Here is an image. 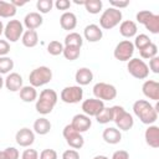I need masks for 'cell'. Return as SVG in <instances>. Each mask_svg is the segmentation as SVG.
Returning a JSON list of instances; mask_svg holds the SVG:
<instances>
[{
	"label": "cell",
	"mask_w": 159,
	"mask_h": 159,
	"mask_svg": "<svg viewBox=\"0 0 159 159\" xmlns=\"http://www.w3.org/2000/svg\"><path fill=\"white\" fill-rule=\"evenodd\" d=\"M83 45V37L78 32H70L65 37V46H76V47H82Z\"/></svg>",
	"instance_id": "obj_29"
},
{
	"label": "cell",
	"mask_w": 159,
	"mask_h": 159,
	"mask_svg": "<svg viewBox=\"0 0 159 159\" xmlns=\"http://www.w3.org/2000/svg\"><path fill=\"white\" fill-rule=\"evenodd\" d=\"M21 42L25 47H35L39 43V35L36 30H26L21 36Z\"/></svg>",
	"instance_id": "obj_25"
},
{
	"label": "cell",
	"mask_w": 159,
	"mask_h": 159,
	"mask_svg": "<svg viewBox=\"0 0 159 159\" xmlns=\"http://www.w3.org/2000/svg\"><path fill=\"white\" fill-rule=\"evenodd\" d=\"M96 120L99 124H107L113 120V108L112 107H104L101 113L96 116Z\"/></svg>",
	"instance_id": "obj_30"
},
{
	"label": "cell",
	"mask_w": 159,
	"mask_h": 159,
	"mask_svg": "<svg viewBox=\"0 0 159 159\" xmlns=\"http://www.w3.org/2000/svg\"><path fill=\"white\" fill-rule=\"evenodd\" d=\"M113 122L119 130H129L134 125L133 116L122 106H113Z\"/></svg>",
	"instance_id": "obj_3"
},
{
	"label": "cell",
	"mask_w": 159,
	"mask_h": 159,
	"mask_svg": "<svg viewBox=\"0 0 159 159\" xmlns=\"http://www.w3.org/2000/svg\"><path fill=\"white\" fill-rule=\"evenodd\" d=\"M36 7L40 14H47L52 10L53 7V1L52 0H39L36 2Z\"/></svg>",
	"instance_id": "obj_37"
},
{
	"label": "cell",
	"mask_w": 159,
	"mask_h": 159,
	"mask_svg": "<svg viewBox=\"0 0 159 159\" xmlns=\"http://www.w3.org/2000/svg\"><path fill=\"white\" fill-rule=\"evenodd\" d=\"M70 124H71L72 128H73L75 130H77L78 133H84V132H87V130L91 128V125H92V119H91V117H88V116L81 113V114L73 116V118H72V120H71Z\"/></svg>",
	"instance_id": "obj_14"
},
{
	"label": "cell",
	"mask_w": 159,
	"mask_h": 159,
	"mask_svg": "<svg viewBox=\"0 0 159 159\" xmlns=\"http://www.w3.org/2000/svg\"><path fill=\"white\" fill-rule=\"evenodd\" d=\"M83 36L88 42H98L103 37L102 29L96 24H89L83 30Z\"/></svg>",
	"instance_id": "obj_18"
},
{
	"label": "cell",
	"mask_w": 159,
	"mask_h": 159,
	"mask_svg": "<svg viewBox=\"0 0 159 159\" xmlns=\"http://www.w3.org/2000/svg\"><path fill=\"white\" fill-rule=\"evenodd\" d=\"M6 159H19V150L14 147H7L5 150H2Z\"/></svg>",
	"instance_id": "obj_39"
},
{
	"label": "cell",
	"mask_w": 159,
	"mask_h": 159,
	"mask_svg": "<svg viewBox=\"0 0 159 159\" xmlns=\"http://www.w3.org/2000/svg\"><path fill=\"white\" fill-rule=\"evenodd\" d=\"M144 139H145V143L149 147H152L154 149L159 148V127L155 125V124H150L145 129Z\"/></svg>",
	"instance_id": "obj_19"
},
{
	"label": "cell",
	"mask_w": 159,
	"mask_h": 159,
	"mask_svg": "<svg viewBox=\"0 0 159 159\" xmlns=\"http://www.w3.org/2000/svg\"><path fill=\"white\" fill-rule=\"evenodd\" d=\"M2 86H4V78H2L1 75H0V89L2 88Z\"/></svg>",
	"instance_id": "obj_50"
},
{
	"label": "cell",
	"mask_w": 159,
	"mask_h": 159,
	"mask_svg": "<svg viewBox=\"0 0 159 159\" xmlns=\"http://www.w3.org/2000/svg\"><path fill=\"white\" fill-rule=\"evenodd\" d=\"M57 99H58V96L55 89H51V88L42 89L40 96H37L35 108L42 116L50 114L53 111V108L57 103Z\"/></svg>",
	"instance_id": "obj_2"
},
{
	"label": "cell",
	"mask_w": 159,
	"mask_h": 159,
	"mask_svg": "<svg viewBox=\"0 0 159 159\" xmlns=\"http://www.w3.org/2000/svg\"><path fill=\"white\" fill-rule=\"evenodd\" d=\"M19 92H20V98L26 103H31L37 99V91L32 86H22V88Z\"/></svg>",
	"instance_id": "obj_27"
},
{
	"label": "cell",
	"mask_w": 159,
	"mask_h": 159,
	"mask_svg": "<svg viewBox=\"0 0 159 159\" xmlns=\"http://www.w3.org/2000/svg\"><path fill=\"white\" fill-rule=\"evenodd\" d=\"M4 24H2V21L0 20V36H1V34H4Z\"/></svg>",
	"instance_id": "obj_48"
},
{
	"label": "cell",
	"mask_w": 159,
	"mask_h": 159,
	"mask_svg": "<svg viewBox=\"0 0 159 159\" xmlns=\"http://www.w3.org/2000/svg\"><path fill=\"white\" fill-rule=\"evenodd\" d=\"M83 6L87 10V12L96 15V14H99V11L102 10L103 2L101 0H84Z\"/></svg>",
	"instance_id": "obj_31"
},
{
	"label": "cell",
	"mask_w": 159,
	"mask_h": 159,
	"mask_svg": "<svg viewBox=\"0 0 159 159\" xmlns=\"http://www.w3.org/2000/svg\"><path fill=\"white\" fill-rule=\"evenodd\" d=\"M60 25L63 30L71 31L77 26V17L71 11H65L60 17Z\"/></svg>",
	"instance_id": "obj_24"
},
{
	"label": "cell",
	"mask_w": 159,
	"mask_h": 159,
	"mask_svg": "<svg viewBox=\"0 0 159 159\" xmlns=\"http://www.w3.org/2000/svg\"><path fill=\"white\" fill-rule=\"evenodd\" d=\"M137 31H138V26L132 20H124L119 25V32L125 39H130V37L137 36Z\"/></svg>",
	"instance_id": "obj_22"
},
{
	"label": "cell",
	"mask_w": 159,
	"mask_h": 159,
	"mask_svg": "<svg viewBox=\"0 0 159 159\" xmlns=\"http://www.w3.org/2000/svg\"><path fill=\"white\" fill-rule=\"evenodd\" d=\"M135 19L139 24L144 25V27L149 32H152L154 35L159 34V15H157L149 10H142V11L137 12Z\"/></svg>",
	"instance_id": "obj_6"
},
{
	"label": "cell",
	"mask_w": 159,
	"mask_h": 159,
	"mask_svg": "<svg viewBox=\"0 0 159 159\" xmlns=\"http://www.w3.org/2000/svg\"><path fill=\"white\" fill-rule=\"evenodd\" d=\"M9 52H10V43L6 40L0 39V57L6 56Z\"/></svg>",
	"instance_id": "obj_44"
},
{
	"label": "cell",
	"mask_w": 159,
	"mask_h": 159,
	"mask_svg": "<svg viewBox=\"0 0 159 159\" xmlns=\"http://www.w3.org/2000/svg\"><path fill=\"white\" fill-rule=\"evenodd\" d=\"M134 53V45L130 40H123L117 43L113 51V56L116 60L122 61V62H128Z\"/></svg>",
	"instance_id": "obj_9"
},
{
	"label": "cell",
	"mask_w": 159,
	"mask_h": 159,
	"mask_svg": "<svg viewBox=\"0 0 159 159\" xmlns=\"http://www.w3.org/2000/svg\"><path fill=\"white\" fill-rule=\"evenodd\" d=\"M93 94H94V98H97L102 102L113 101L117 97V89L111 83L98 82L93 86Z\"/></svg>",
	"instance_id": "obj_7"
},
{
	"label": "cell",
	"mask_w": 159,
	"mask_h": 159,
	"mask_svg": "<svg viewBox=\"0 0 159 159\" xmlns=\"http://www.w3.org/2000/svg\"><path fill=\"white\" fill-rule=\"evenodd\" d=\"M53 5L58 10H68L70 6H71V1H68V0H57Z\"/></svg>",
	"instance_id": "obj_45"
},
{
	"label": "cell",
	"mask_w": 159,
	"mask_h": 159,
	"mask_svg": "<svg viewBox=\"0 0 159 159\" xmlns=\"http://www.w3.org/2000/svg\"><path fill=\"white\" fill-rule=\"evenodd\" d=\"M43 22V19H42V15L40 12H36V11H32V12H29L26 14V16L24 17V26L27 29V30H36L39 29Z\"/></svg>",
	"instance_id": "obj_20"
},
{
	"label": "cell",
	"mask_w": 159,
	"mask_h": 159,
	"mask_svg": "<svg viewBox=\"0 0 159 159\" xmlns=\"http://www.w3.org/2000/svg\"><path fill=\"white\" fill-rule=\"evenodd\" d=\"M22 34H24V25L20 22V20H10L4 27V35L7 42L19 41Z\"/></svg>",
	"instance_id": "obj_12"
},
{
	"label": "cell",
	"mask_w": 159,
	"mask_h": 159,
	"mask_svg": "<svg viewBox=\"0 0 159 159\" xmlns=\"http://www.w3.org/2000/svg\"><path fill=\"white\" fill-rule=\"evenodd\" d=\"M127 70L129 75L137 80H145L149 76L148 65L140 58H130L127 63Z\"/></svg>",
	"instance_id": "obj_8"
},
{
	"label": "cell",
	"mask_w": 159,
	"mask_h": 159,
	"mask_svg": "<svg viewBox=\"0 0 159 159\" xmlns=\"http://www.w3.org/2000/svg\"><path fill=\"white\" fill-rule=\"evenodd\" d=\"M62 159H80V153L76 149H67L63 152Z\"/></svg>",
	"instance_id": "obj_42"
},
{
	"label": "cell",
	"mask_w": 159,
	"mask_h": 159,
	"mask_svg": "<svg viewBox=\"0 0 159 159\" xmlns=\"http://www.w3.org/2000/svg\"><path fill=\"white\" fill-rule=\"evenodd\" d=\"M62 55L65 56L66 60H68V61H75V60H77V58L80 57V55H81V48H80V47H76V46H65Z\"/></svg>",
	"instance_id": "obj_33"
},
{
	"label": "cell",
	"mask_w": 159,
	"mask_h": 159,
	"mask_svg": "<svg viewBox=\"0 0 159 159\" xmlns=\"http://www.w3.org/2000/svg\"><path fill=\"white\" fill-rule=\"evenodd\" d=\"M63 47L65 46H63L62 42H60L57 40H53L47 45V52L52 56H58L63 52Z\"/></svg>",
	"instance_id": "obj_35"
},
{
	"label": "cell",
	"mask_w": 159,
	"mask_h": 159,
	"mask_svg": "<svg viewBox=\"0 0 159 159\" xmlns=\"http://www.w3.org/2000/svg\"><path fill=\"white\" fill-rule=\"evenodd\" d=\"M109 5H111V7H114V9L120 10V9H124V7H127L129 5V0H119V1H117V0H109Z\"/></svg>",
	"instance_id": "obj_40"
},
{
	"label": "cell",
	"mask_w": 159,
	"mask_h": 159,
	"mask_svg": "<svg viewBox=\"0 0 159 159\" xmlns=\"http://www.w3.org/2000/svg\"><path fill=\"white\" fill-rule=\"evenodd\" d=\"M133 112L139 118V120L144 124H154L158 119V112L154 106H152L145 99H138L133 103Z\"/></svg>",
	"instance_id": "obj_1"
},
{
	"label": "cell",
	"mask_w": 159,
	"mask_h": 159,
	"mask_svg": "<svg viewBox=\"0 0 159 159\" xmlns=\"http://www.w3.org/2000/svg\"><path fill=\"white\" fill-rule=\"evenodd\" d=\"M16 10L17 9L11 2L0 0V17H4V19L14 17L16 15Z\"/></svg>",
	"instance_id": "obj_28"
},
{
	"label": "cell",
	"mask_w": 159,
	"mask_h": 159,
	"mask_svg": "<svg viewBox=\"0 0 159 159\" xmlns=\"http://www.w3.org/2000/svg\"><path fill=\"white\" fill-rule=\"evenodd\" d=\"M15 140L20 147L29 148L35 142V133L30 128H21L16 132Z\"/></svg>",
	"instance_id": "obj_15"
},
{
	"label": "cell",
	"mask_w": 159,
	"mask_h": 159,
	"mask_svg": "<svg viewBox=\"0 0 159 159\" xmlns=\"http://www.w3.org/2000/svg\"><path fill=\"white\" fill-rule=\"evenodd\" d=\"M112 159H129V154L125 150H117L113 153Z\"/></svg>",
	"instance_id": "obj_46"
},
{
	"label": "cell",
	"mask_w": 159,
	"mask_h": 159,
	"mask_svg": "<svg viewBox=\"0 0 159 159\" xmlns=\"http://www.w3.org/2000/svg\"><path fill=\"white\" fill-rule=\"evenodd\" d=\"M63 138L66 139V143L72 148V149H81L84 144V138L82 137L81 133H78L77 130H75L72 128L71 124L65 125L63 130H62Z\"/></svg>",
	"instance_id": "obj_11"
},
{
	"label": "cell",
	"mask_w": 159,
	"mask_h": 159,
	"mask_svg": "<svg viewBox=\"0 0 159 159\" xmlns=\"http://www.w3.org/2000/svg\"><path fill=\"white\" fill-rule=\"evenodd\" d=\"M22 159H39V153L35 149H25L22 153Z\"/></svg>",
	"instance_id": "obj_43"
},
{
	"label": "cell",
	"mask_w": 159,
	"mask_h": 159,
	"mask_svg": "<svg viewBox=\"0 0 159 159\" xmlns=\"http://www.w3.org/2000/svg\"><path fill=\"white\" fill-rule=\"evenodd\" d=\"M12 68H14V61L10 57L7 56L0 57V75L9 73Z\"/></svg>",
	"instance_id": "obj_36"
},
{
	"label": "cell",
	"mask_w": 159,
	"mask_h": 159,
	"mask_svg": "<svg viewBox=\"0 0 159 159\" xmlns=\"http://www.w3.org/2000/svg\"><path fill=\"white\" fill-rule=\"evenodd\" d=\"M75 4H77V5H83V4H84V1H78V0H75Z\"/></svg>",
	"instance_id": "obj_51"
},
{
	"label": "cell",
	"mask_w": 159,
	"mask_h": 159,
	"mask_svg": "<svg viewBox=\"0 0 159 159\" xmlns=\"http://www.w3.org/2000/svg\"><path fill=\"white\" fill-rule=\"evenodd\" d=\"M102 138L108 144H118L122 140V133L119 129H117L114 127H108L103 130Z\"/></svg>",
	"instance_id": "obj_23"
},
{
	"label": "cell",
	"mask_w": 159,
	"mask_h": 159,
	"mask_svg": "<svg viewBox=\"0 0 159 159\" xmlns=\"http://www.w3.org/2000/svg\"><path fill=\"white\" fill-rule=\"evenodd\" d=\"M149 43H152V41H150L149 36L145 35V34H139V35H137V36H135V40H134V42H133L134 48L137 47L139 51L143 50L144 47H147Z\"/></svg>",
	"instance_id": "obj_34"
},
{
	"label": "cell",
	"mask_w": 159,
	"mask_h": 159,
	"mask_svg": "<svg viewBox=\"0 0 159 159\" xmlns=\"http://www.w3.org/2000/svg\"><path fill=\"white\" fill-rule=\"evenodd\" d=\"M142 91L147 98L158 102V99H159V83L157 81L147 80L142 86Z\"/></svg>",
	"instance_id": "obj_17"
},
{
	"label": "cell",
	"mask_w": 159,
	"mask_h": 159,
	"mask_svg": "<svg viewBox=\"0 0 159 159\" xmlns=\"http://www.w3.org/2000/svg\"><path fill=\"white\" fill-rule=\"evenodd\" d=\"M122 17L123 15L120 10L114 7H108L102 12L99 17V27L104 30H111L117 25H119V22H122Z\"/></svg>",
	"instance_id": "obj_5"
},
{
	"label": "cell",
	"mask_w": 159,
	"mask_h": 159,
	"mask_svg": "<svg viewBox=\"0 0 159 159\" xmlns=\"http://www.w3.org/2000/svg\"><path fill=\"white\" fill-rule=\"evenodd\" d=\"M52 80V70L47 66H40L32 70L29 75V81L30 86L32 87H41L51 82Z\"/></svg>",
	"instance_id": "obj_4"
},
{
	"label": "cell",
	"mask_w": 159,
	"mask_h": 159,
	"mask_svg": "<svg viewBox=\"0 0 159 159\" xmlns=\"http://www.w3.org/2000/svg\"><path fill=\"white\" fill-rule=\"evenodd\" d=\"M39 159H57V152L55 149H43Z\"/></svg>",
	"instance_id": "obj_38"
},
{
	"label": "cell",
	"mask_w": 159,
	"mask_h": 159,
	"mask_svg": "<svg viewBox=\"0 0 159 159\" xmlns=\"http://www.w3.org/2000/svg\"><path fill=\"white\" fill-rule=\"evenodd\" d=\"M75 80L78 86H87L93 81V72L88 67H81L76 71Z\"/></svg>",
	"instance_id": "obj_21"
},
{
	"label": "cell",
	"mask_w": 159,
	"mask_h": 159,
	"mask_svg": "<svg viewBox=\"0 0 159 159\" xmlns=\"http://www.w3.org/2000/svg\"><path fill=\"white\" fill-rule=\"evenodd\" d=\"M10 2H11V4H12L15 7H16V9H17L19 6L21 7V6L26 5V1H19V0H12V1H10Z\"/></svg>",
	"instance_id": "obj_47"
},
{
	"label": "cell",
	"mask_w": 159,
	"mask_h": 159,
	"mask_svg": "<svg viewBox=\"0 0 159 159\" xmlns=\"http://www.w3.org/2000/svg\"><path fill=\"white\" fill-rule=\"evenodd\" d=\"M149 71H152L153 73H159V57L155 56L153 58L149 60V66H148Z\"/></svg>",
	"instance_id": "obj_41"
},
{
	"label": "cell",
	"mask_w": 159,
	"mask_h": 159,
	"mask_svg": "<svg viewBox=\"0 0 159 159\" xmlns=\"http://www.w3.org/2000/svg\"><path fill=\"white\" fill-rule=\"evenodd\" d=\"M4 86L11 91V92H17L22 88V77L17 72H10L6 78L4 80Z\"/></svg>",
	"instance_id": "obj_16"
},
{
	"label": "cell",
	"mask_w": 159,
	"mask_h": 159,
	"mask_svg": "<svg viewBox=\"0 0 159 159\" xmlns=\"http://www.w3.org/2000/svg\"><path fill=\"white\" fill-rule=\"evenodd\" d=\"M60 98L62 102L68 104L78 103L83 98V89L81 86H67L61 91Z\"/></svg>",
	"instance_id": "obj_10"
},
{
	"label": "cell",
	"mask_w": 159,
	"mask_h": 159,
	"mask_svg": "<svg viewBox=\"0 0 159 159\" xmlns=\"http://www.w3.org/2000/svg\"><path fill=\"white\" fill-rule=\"evenodd\" d=\"M139 55H140L142 58L150 60V58L158 56V46H157L154 42H152V43H149L147 47H144L143 50H140V51H139Z\"/></svg>",
	"instance_id": "obj_32"
},
{
	"label": "cell",
	"mask_w": 159,
	"mask_h": 159,
	"mask_svg": "<svg viewBox=\"0 0 159 159\" xmlns=\"http://www.w3.org/2000/svg\"><path fill=\"white\" fill-rule=\"evenodd\" d=\"M104 102L97 99V98H88V99H84L82 102V111H83V114L88 116V117H96L98 113H101V111L104 108Z\"/></svg>",
	"instance_id": "obj_13"
},
{
	"label": "cell",
	"mask_w": 159,
	"mask_h": 159,
	"mask_svg": "<svg viewBox=\"0 0 159 159\" xmlns=\"http://www.w3.org/2000/svg\"><path fill=\"white\" fill-rule=\"evenodd\" d=\"M0 159H6V158H5V154H4V152H0Z\"/></svg>",
	"instance_id": "obj_52"
},
{
	"label": "cell",
	"mask_w": 159,
	"mask_h": 159,
	"mask_svg": "<svg viewBox=\"0 0 159 159\" xmlns=\"http://www.w3.org/2000/svg\"><path fill=\"white\" fill-rule=\"evenodd\" d=\"M93 159H109V158L106 157V155H96Z\"/></svg>",
	"instance_id": "obj_49"
},
{
	"label": "cell",
	"mask_w": 159,
	"mask_h": 159,
	"mask_svg": "<svg viewBox=\"0 0 159 159\" xmlns=\"http://www.w3.org/2000/svg\"><path fill=\"white\" fill-rule=\"evenodd\" d=\"M51 122L45 118V117H40L39 119H36L34 122V132L40 134V135H45L51 130Z\"/></svg>",
	"instance_id": "obj_26"
}]
</instances>
